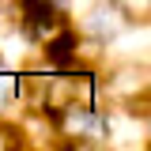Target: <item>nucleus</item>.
Returning a JSON list of instances; mask_svg holds the SVG:
<instances>
[{
  "mask_svg": "<svg viewBox=\"0 0 151 151\" xmlns=\"http://www.w3.org/2000/svg\"><path fill=\"white\" fill-rule=\"evenodd\" d=\"M121 8H125V15H132V19H147V12H151V0H117Z\"/></svg>",
  "mask_w": 151,
  "mask_h": 151,
  "instance_id": "obj_2",
  "label": "nucleus"
},
{
  "mask_svg": "<svg viewBox=\"0 0 151 151\" xmlns=\"http://www.w3.org/2000/svg\"><path fill=\"white\" fill-rule=\"evenodd\" d=\"M0 147H15V136H12V129H0Z\"/></svg>",
  "mask_w": 151,
  "mask_h": 151,
  "instance_id": "obj_3",
  "label": "nucleus"
},
{
  "mask_svg": "<svg viewBox=\"0 0 151 151\" xmlns=\"http://www.w3.org/2000/svg\"><path fill=\"white\" fill-rule=\"evenodd\" d=\"M140 83H144V76H140V72H132V68H125V72H117V76H113L110 91H113V94H121V98H132Z\"/></svg>",
  "mask_w": 151,
  "mask_h": 151,
  "instance_id": "obj_1",
  "label": "nucleus"
}]
</instances>
